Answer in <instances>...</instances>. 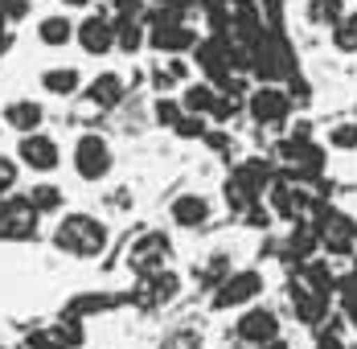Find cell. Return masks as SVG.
Listing matches in <instances>:
<instances>
[{
  "label": "cell",
  "mask_w": 357,
  "mask_h": 349,
  "mask_svg": "<svg viewBox=\"0 0 357 349\" xmlns=\"http://www.w3.org/2000/svg\"><path fill=\"white\" fill-rule=\"evenodd\" d=\"M271 214L284 218V222H304V214H312V193L300 189V185H284V181H271Z\"/></svg>",
  "instance_id": "cell-11"
},
{
  "label": "cell",
  "mask_w": 357,
  "mask_h": 349,
  "mask_svg": "<svg viewBox=\"0 0 357 349\" xmlns=\"http://www.w3.org/2000/svg\"><path fill=\"white\" fill-rule=\"evenodd\" d=\"M181 103H185V111H193V115H210L218 103V87L206 78V82H189L185 87V95H181Z\"/></svg>",
  "instance_id": "cell-18"
},
{
  "label": "cell",
  "mask_w": 357,
  "mask_h": 349,
  "mask_svg": "<svg viewBox=\"0 0 357 349\" xmlns=\"http://www.w3.org/2000/svg\"><path fill=\"white\" fill-rule=\"evenodd\" d=\"M177 288H181V279L173 276V272H165V267H160V272L144 276V292H148L144 300H152V304H169V300L177 296Z\"/></svg>",
  "instance_id": "cell-20"
},
{
  "label": "cell",
  "mask_w": 357,
  "mask_h": 349,
  "mask_svg": "<svg viewBox=\"0 0 357 349\" xmlns=\"http://www.w3.org/2000/svg\"><path fill=\"white\" fill-rule=\"evenodd\" d=\"M259 292H263V276L247 267V272H230V276L222 279L214 288V309H247L250 300H259Z\"/></svg>",
  "instance_id": "cell-6"
},
{
  "label": "cell",
  "mask_w": 357,
  "mask_h": 349,
  "mask_svg": "<svg viewBox=\"0 0 357 349\" xmlns=\"http://www.w3.org/2000/svg\"><path fill=\"white\" fill-rule=\"evenodd\" d=\"M17 177H21V169H17V161H13V156H0V198H8V193H13Z\"/></svg>",
  "instance_id": "cell-29"
},
{
  "label": "cell",
  "mask_w": 357,
  "mask_h": 349,
  "mask_svg": "<svg viewBox=\"0 0 357 349\" xmlns=\"http://www.w3.org/2000/svg\"><path fill=\"white\" fill-rule=\"evenodd\" d=\"M111 165H115V156H111L107 140L95 136V132L78 136V144H74V173L82 181H103L111 173Z\"/></svg>",
  "instance_id": "cell-5"
},
{
  "label": "cell",
  "mask_w": 357,
  "mask_h": 349,
  "mask_svg": "<svg viewBox=\"0 0 357 349\" xmlns=\"http://www.w3.org/2000/svg\"><path fill=\"white\" fill-rule=\"evenodd\" d=\"M74 29H78V25H74L66 13H50V17L37 21V41L50 45V50H62V45L74 41Z\"/></svg>",
  "instance_id": "cell-16"
},
{
  "label": "cell",
  "mask_w": 357,
  "mask_h": 349,
  "mask_svg": "<svg viewBox=\"0 0 357 349\" xmlns=\"http://www.w3.org/2000/svg\"><path fill=\"white\" fill-rule=\"evenodd\" d=\"M255 349H291V346H287L284 337H271V341H263V346H255Z\"/></svg>",
  "instance_id": "cell-30"
},
{
  "label": "cell",
  "mask_w": 357,
  "mask_h": 349,
  "mask_svg": "<svg viewBox=\"0 0 357 349\" xmlns=\"http://www.w3.org/2000/svg\"><path fill=\"white\" fill-rule=\"evenodd\" d=\"M333 50L337 54H357V8H345V17L333 25Z\"/></svg>",
  "instance_id": "cell-22"
},
{
  "label": "cell",
  "mask_w": 357,
  "mask_h": 349,
  "mask_svg": "<svg viewBox=\"0 0 357 349\" xmlns=\"http://www.w3.org/2000/svg\"><path fill=\"white\" fill-rule=\"evenodd\" d=\"M152 115H156V124H160V128H177L181 115H185L181 95H160V99L152 103Z\"/></svg>",
  "instance_id": "cell-24"
},
{
  "label": "cell",
  "mask_w": 357,
  "mask_h": 349,
  "mask_svg": "<svg viewBox=\"0 0 357 349\" xmlns=\"http://www.w3.org/2000/svg\"><path fill=\"white\" fill-rule=\"evenodd\" d=\"M238 337L250 341V346H263V341L280 337V316L271 313V309H247V313L238 316Z\"/></svg>",
  "instance_id": "cell-12"
},
{
  "label": "cell",
  "mask_w": 357,
  "mask_h": 349,
  "mask_svg": "<svg viewBox=\"0 0 357 349\" xmlns=\"http://www.w3.org/2000/svg\"><path fill=\"white\" fill-rule=\"evenodd\" d=\"M169 259H173V246H169V235H160V230L140 235V243L128 251V267H132L136 276H152V272H160Z\"/></svg>",
  "instance_id": "cell-10"
},
{
  "label": "cell",
  "mask_w": 357,
  "mask_h": 349,
  "mask_svg": "<svg viewBox=\"0 0 357 349\" xmlns=\"http://www.w3.org/2000/svg\"><path fill=\"white\" fill-rule=\"evenodd\" d=\"M181 140H206V115H193V111H185L181 115V124L173 128Z\"/></svg>",
  "instance_id": "cell-27"
},
{
  "label": "cell",
  "mask_w": 357,
  "mask_h": 349,
  "mask_svg": "<svg viewBox=\"0 0 357 349\" xmlns=\"http://www.w3.org/2000/svg\"><path fill=\"white\" fill-rule=\"evenodd\" d=\"M62 8H91V0H62Z\"/></svg>",
  "instance_id": "cell-31"
},
{
  "label": "cell",
  "mask_w": 357,
  "mask_h": 349,
  "mask_svg": "<svg viewBox=\"0 0 357 349\" xmlns=\"http://www.w3.org/2000/svg\"><path fill=\"white\" fill-rule=\"evenodd\" d=\"M41 87L54 99H70V95H78V87H82V70L78 66H50L41 74Z\"/></svg>",
  "instance_id": "cell-17"
},
{
  "label": "cell",
  "mask_w": 357,
  "mask_h": 349,
  "mask_svg": "<svg viewBox=\"0 0 357 349\" xmlns=\"http://www.w3.org/2000/svg\"><path fill=\"white\" fill-rule=\"evenodd\" d=\"M50 333H54V341H58L62 349H78V346H82V320H78L74 313L62 316V320H58Z\"/></svg>",
  "instance_id": "cell-25"
},
{
  "label": "cell",
  "mask_w": 357,
  "mask_h": 349,
  "mask_svg": "<svg viewBox=\"0 0 357 349\" xmlns=\"http://www.w3.org/2000/svg\"><path fill=\"white\" fill-rule=\"evenodd\" d=\"M144 45H148V25H144V21H119V17H115V50L140 54Z\"/></svg>",
  "instance_id": "cell-19"
},
{
  "label": "cell",
  "mask_w": 357,
  "mask_h": 349,
  "mask_svg": "<svg viewBox=\"0 0 357 349\" xmlns=\"http://www.w3.org/2000/svg\"><path fill=\"white\" fill-rule=\"evenodd\" d=\"M345 349H357V346H345Z\"/></svg>",
  "instance_id": "cell-32"
},
{
  "label": "cell",
  "mask_w": 357,
  "mask_h": 349,
  "mask_svg": "<svg viewBox=\"0 0 357 349\" xmlns=\"http://www.w3.org/2000/svg\"><path fill=\"white\" fill-rule=\"evenodd\" d=\"M144 25H148V50H156V54H193V45H197V29H189V21H185V13L181 8H169V4H148V17H144Z\"/></svg>",
  "instance_id": "cell-1"
},
{
  "label": "cell",
  "mask_w": 357,
  "mask_h": 349,
  "mask_svg": "<svg viewBox=\"0 0 357 349\" xmlns=\"http://www.w3.org/2000/svg\"><path fill=\"white\" fill-rule=\"evenodd\" d=\"M247 115L259 128H284L291 115V91L284 82H259L255 91H247Z\"/></svg>",
  "instance_id": "cell-3"
},
{
  "label": "cell",
  "mask_w": 357,
  "mask_h": 349,
  "mask_svg": "<svg viewBox=\"0 0 357 349\" xmlns=\"http://www.w3.org/2000/svg\"><path fill=\"white\" fill-rule=\"evenodd\" d=\"M0 349H4V346H0Z\"/></svg>",
  "instance_id": "cell-33"
},
{
  "label": "cell",
  "mask_w": 357,
  "mask_h": 349,
  "mask_svg": "<svg viewBox=\"0 0 357 349\" xmlns=\"http://www.w3.org/2000/svg\"><path fill=\"white\" fill-rule=\"evenodd\" d=\"M17 161L25 169H33V173H54L62 165V148H58V140L45 136V132H25L17 140Z\"/></svg>",
  "instance_id": "cell-8"
},
{
  "label": "cell",
  "mask_w": 357,
  "mask_h": 349,
  "mask_svg": "<svg viewBox=\"0 0 357 349\" xmlns=\"http://www.w3.org/2000/svg\"><path fill=\"white\" fill-rule=\"evenodd\" d=\"M37 206L29 202V193H8L0 198V243H25L37 235Z\"/></svg>",
  "instance_id": "cell-4"
},
{
  "label": "cell",
  "mask_w": 357,
  "mask_h": 349,
  "mask_svg": "<svg viewBox=\"0 0 357 349\" xmlns=\"http://www.w3.org/2000/svg\"><path fill=\"white\" fill-rule=\"evenodd\" d=\"M300 279H304L308 288H317V292H328V296L341 288V279L328 272V263H324V259H317V263H304V267H300Z\"/></svg>",
  "instance_id": "cell-23"
},
{
  "label": "cell",
  "mask_w": 357,
  "mask_h": 349,
  "mask_svg": "<svg viewBox=\"0 0 357 349\" xmlns=\"http://www.w3.org/2000/svg\"><path fill=\"white\" fill-rule=\"evenodd\" d=\"M54 246L74 259H95L107 251V226L95 214H66L62 226L54 230Z\"/></svg>",
  "instance_id": "cell-2"
},
{
  "label": "cell",
  "mask_w": 357,
  "mask_h": 349,
  "mask_svg": "<svg viewBox=\"0 0 357 349\" xmlns=\"http://www.w3.org/2000/svg\"><path fill=\"white\" fill-rule=\"evenodd\" d=\"M210 209H214V206H210V198H206V193H181L169 214H173V222L185 226V230H202V226L210 222Z\"/></svg>",
  "instance_id": "cell-14"
},
{
  "label": "cell",
  "mask_w": 357,
  "mask_h": 349,
  "mask_svg": "<svg viewBox=\"0 0 357 349\" xmlns=\"http://www.w3.org/2000/svg\"><path fill=\"white\" fill-rule=\"evenodd\" d=\"M333 148H345V152H354L357 148V124H337L333 128V136H328Z\"/></svg>",
  "instance_id": "cell-28"
},
{
  "label": "cell",
  "mask_w": 357,
  "mask_h": 349,
  "mask_svg": "<svg viewBox=\"0 0 357 349\" xmlns=\"http://www.w3.org/2000/svg\"><path fill=\"white\" fill-rule=\"evenodd\" d=\"M123 74L119 70H103V74H95L91 82H86V103H95V107H119L123 103Z\"/></svg>",
  "instance_id": "cell-13"
},
{
  "label": "cell",
  "mask_w": 357,
  "mask_h": 349,
  "mask_svg": "<svg viewBox=\"0 0 357 349\" xmlns=\"http://www.w3.org/2000/svg\"><path fill=\"white\" fill-rule=\"evenodd\" d=\"M308 25H321V29H333L341 17H345V0H308Z\"/></svg>",
  "instance_id": "cell-21"
},
{
  "label": "cell",
  "mask_w": 357,
  "mask_h": 349,
  "mask_svg": "<svg viewBox=\"0 0 357 349\" xmlns=\"http://www.w3.org/2000/svg\"><path fill=\"white\" fill-rule=\"evenodd\" d=\"M29 202L37 206V214H54V209H62V189L58 185H33Z\"/></svg>",
  "instance_id": "cell-26"
},
{
  "label": "cell",
  "mask_w": 357,
  "mask_h": 349,
  "mask_svg": "<svg viewBox=\"0 0 357 349\" xmlns=\"http://www.w3.org/2000/svg\"><path fill=\"white\" fill-rule=\"evenodd\" d=\"M4 124L17 128V136L37 132V128L45 124V107L37 103V99H13V103L4 107Z\"/></svg>",
  "instance_id": "cell-15"
},
{
  "label": "cell",
  "mask_w": 357,
  "mask_h": 349,
  "mask_svg": "<svg viewBox=\"0 0 357 349\" xmlns=\"http://www.w3.org/2000/svg\"><path fill=\"white\" fill-rule=\"evenodd\" d=\"M287 300H291V309L296 316L308 325V329H324L328 325V292H317V288H308L304 279H291L287 283Z\"/></svg>",
  "instance_id": "cell-9"
},
{
  "label": "cell",
  "mask_w": 357,
  "mask_h": 349,
  "mask_svg": "<svg viewBox=\"0 0 357 349\" xmlns=\"http://www.w3.org/2000/svg\"><path fill=\"white\" fill-rule=\"evenodd\" d=\"M74 41L91 58H107L111 50H115V17H107V13H86L78 21V29H74Z\"/></svg>",
  "instance_id": "cell-7"
}]
</instances>
